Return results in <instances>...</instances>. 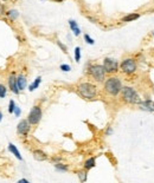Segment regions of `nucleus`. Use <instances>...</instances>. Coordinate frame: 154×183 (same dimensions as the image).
Here are the masks:
<instances>
[{"label":"nucleus","instance_id":"f257e3e1","mask_svg":"<svg viewBox=\"0 0 154 183\" xmlns=\"http://www.w3.org/2000/svg\"><path fill=\"white\" fill-rule=\"evenodd\" d=\"M122 82L119 77L116 76H111L109 77L108 79L104 81V92L108 94L109 96L113 97H116L119 94H121V90H122Z\"/></svg>","mask_w":154,"mask_h":183},{"label":"nucleus","instance_id":"f03ea898","mask_svg":"<svg viewBox=\"0 0 154 183\" xmlns=\"http://www.w3.org/2000/svg\"><path fill=\"white\" fill-rule=\"evenodd\" d=\"M78 94L85 99H94L97 96V86L93 83L84 82L77 86Z\"/></svg>","mask_w":154,"mask_h":183},{"label":"nucleus","instance_id":"7ed1b4c3","mask_svg":"<svg viewBox=\"0 0 154 183\" xmlns=\"http://www.w3.org/2000/svg\"><path fill=\"white\" fill-rule=\"evenodd\" d=\"M121 96H122L123 102H126L127 104H138L139 105L141 103V98H140L139 94L132 86H123L121 90Z\"/></svg>","mask_w":154,"mask_h":183},{"label":"nucleus","instance_id":"20e7f679","mask_svg":"<svg viewBox=\"0 0 154 183\" xmlns=\"http://www.w3.org/2000/svg\"><path fill=\"white\" fill-rule=\"evenodd\" d=\"M88 73L90 74L94 81L97 83H102L106 81V70L103 68V65H100V64H91L88 69Z\"/></svg>","mask_w":154,"mask_h":183},{"label":"nucleus","instance_id":"39448f33","mask_svg":"<svg viewBox=\"0 0 154 183\" xmlns=\"http://www.w3.org/2000/svg\"><path fill=\"white\" fill-rule=\"evenodd\" d=\"M43 117V111H42V108L39 105H34L30 112H29V116H28V121L30 122L31 125H37L38 123L41 122Z\"/></svg>","mask_w":154,"mask_h":183},{"label":"nucleus","instance_id":"423d86ee","mask_svg":"<svg viewBox=\"0 0 154 183\" xmlns=\"http://www.w3.org/2000/svg\"><path fill=\"white\" fill-rule=\"evenodd\" d=\"M120 69L124 74H133L138 69V65L133 58H127L120 64Z\"/></svg>","mask_w":154,"mask_h":183},{"label":"nucleus","instance_id":"0eeeda50","mask_svg":"<svg viewBox=\"0 0 154 183\" xmlns=\"http://www.w3.org/2000/svg\"><path fill=\"white\" fill-rule=\"evenodd\" d=\"M103 68L106 70L107 73L113 74V73H116L120 69V64L118 63V60L111 59V58H106L103 60Z\"/></svg>","mask_w":154,"mask_h":183},{"label":"nucleus","instance_id":"6e6552de","mask_svg":"<svg viewBox=\"0 0 154 183\" xmlns=\"http://www.w3.org/2000/svg\"><path fill=\"white\" fill-rule=\"evenodd\" d=\"M30 130H31V124L28 119H21L17 125V134L20 136L26 137L30 132Z\"/></svg>","mask_w":154,"mask_h":183},{"label":"nucleus","instance_id":"1a4fd4ad","mask_svg":"<svg viewBox=\"0 0 154 183\" xmlns=\"http://www.w3.org/2000/svg\"><path fill=\"white\" fill-rule=\"evenodd\" d=\"M7 83H8V87H10V90H11L14 95H19V94H20V90H19L18 84H17V77L14 76V73H12V74L8 77Z\"/></svg>","mask_w":154,"mask_h":183},{"label":"nucleus","instance_id":"9d476101","mask_svg":"<svg viewBox=\"0 0 154 183\" xmlns=\"http://www.w3.org/2000/svg\"><path fill=\"white\" fill-rule=\"evenodd\" d=\"M140 108L145 110V111H149V112H153L154 111V102L151 100V99H147V100H141V103L139 104Z\"/></svg>","mask_w":154,"mask_h":183},{"label":"nucleus","instance_id":"9b49d317","mask_svg":"<svg viewBox=\"0 0 154 183\" xmlns=\"http://www.w3.org/2000/svg\"><path fill=\"white\" fill-rule=\"evenodd\" d=\"M32 155H33V158H34L36 161L42 162V161L47 160V155H46L43 150H41V149H36V150H33Z\"/></svg>","mask_w":154,"mask_h":183},{"label":"nucleus","instance_id":"f8f14e48","mask_svg":"<svg viewBox=\"0 0 154 183\" xmlns=\"http://www.w3.org/2000/svg\"><path fill=\"white\" fill-rule=\"evenodd\" d=\"M17 84H18V87L20 91L25 90L28 86V79H26V77H25L24 74H19L17 77Z\"/></svg>","mask_w":154,"mask_h":183},{"label":"nucleus","instance_id":"ddd939ff","mask_svg":"<svg viewBox=\"0 0 154 183\" xmlns=\"http://www.w3.org/2000/svg\"><path fill=\"white\" fill-rule=\"evenodd\" d=\"M8 151L11 154H13L16 156V158H18L19 161H23V156L20 155V151L18 150V148L13 144V143H8Z\"/></svg>","mask_w":154,"mask_h":183},{"label":"nucleus","instance_id":"4468645a","mask_svg":"<svg viewBox=\"0 0 154 183\" xmlns=\"http://www.w3.org/2000/svg\"><path fill=\"white\" fill-rule=\"evenodd\" d=\"M139 18H140V13H129V14L122 17L121 21H123V23H131V21L138 20Z\"/></svg>","mask_w":154,"mask_h":183},{"label":"nucleus","instance_id":"2eb2a0df","mask_svg":"<svg viewBox=\"0 0 154 183\" xmlns=\"http://www.w3.org/2000/svg\"><path fill=\"white\" fill-rule=\"evenodd\" d=\"M69 26H70V29H71V31L74 32V34L76 36V37H78L80 34H81V30H80V27H78V25H77V23L75 21V20H69Z\"/></svg>","mask_w":154,"mask_h":183},{"label":"nucleus","instance_id":"dca6fc26","mask_svg":"<svg viewBox=\"0 0 154 183\" xmlns=\"http://www.w3.org/2000/svg\"><path fill=\"white\" fill-rule=\"evenodd\" d=\"M95 165H96V158L95 157H90V158H88L84 162V169H85L87 171L90 170V169H93Z\"/></svg>","mask_w":154,"mask_h":183},{"label":"nucleus","instance_id":"f3484780","mask_svg":"<svg viewBox=\"0 0 154 183\" xmlns=\"http://www.w3.org/2000/svg\"><path fill=\"white\" fill-rule=\"evenodd\" d=\"M6 16L11 19V20H16L18 17H19V12L17 10H10L6 12Z\"/></svg>","mask_w":154,"mask_h":183},{"label":"nucleus","instance_id":"a211bd4d","mask_svg":"<svg viewBox=\"0 0 154 183\" xmlns=\"http://www.w3.org/2000/svg\"><path fill=\"white\" fill-rule=\"evenodd\" d=\"M41 82H42V77H37L36 79H34V82L29 86V91H34L36 89H38V86H39V84H41Z\"/></svg>","mask_w":154,"mask_h":183},{"label":"nucleus","instance_id":"6ab92c4d","mask_svg":"<svg viewBox=\"0 0 154 183\" xmlns=\"http://www.w3.org/2000/svg\"><path fill=\"white\" fill-rule=\"evenodd\" d=\"M55 169H56L57 171H68L69 170V167L67 164H63V163L58 162V163H55Z\"/></svg>","mask_w":154,"mask_h":183},{"label":"nucleus","instance_id":"aec40b11","mask_svg":"<svg viewBox=\"0 0 154 183\" xmlns=\"http://www.w3.org/2000/svg\"><path fill=\"white\" fill-rule=\"evenodd\" d=\"M77 176H78L80 181L81 182H85L87 178H88V174H87V170L84 169V170H80V171H77Z\"/></svg>","mask_w":154,"mask_h":183},{"label":"nucleus","instance_id":"412c9836","mask_svg":"<svg viewBox=\"0 0 154 183\" xmlns=\"http://www.w3.org/2000/svg\"><path fill=\"white\" fill-rule=\"evenodd\" d=\"M80 60H81V47L77 46L75 47V61L80 63Z\"/></svg>","mask_w":154,"mask_h":183},{"label":"nucleus","instance_id":"4be33fe9","mask_svg":"<svg viewBox=\"0 0 154 183\" xmlns=\"http://www.w3.org/2000/svg\"><path fill=\"white\" fill-rule=\"evenodd\" d=\"M7 94V87L4 84H0V98H5Z\"/></svg>","mask_w":154,"mask_h":183},{"label":"nucleus","instance_id":"5701e85b","mask_svg":"<svg viewBox=\"0 0 154 183\" xmlns=\"http://www.w3.org/2000/svg\"><path fill=\"white\" fill-rule=\"evenodd\" d=\"M84 40H85V43L87 44H89V45H94L95 44V40H94V39L90 37V36H89V34H84Z\"/></svg>","mask_w":154,"mask_h":183},{"label":"nucleus","instance_id":"b1692460","mask_svg":"<svg viewBox=\"0 0 154 183\" xmlns=\"http://www.w3.org/2000/svg\"><path fill=\"white\" fill-rule=\"evenodd\" d=\"M14 108H16V102H14L13 99H11V100H10V104H8V113H13Z\"/></svg>","mask_w":154,"mask_h":183},{"label":"nucleus","instance_id":"393cba45","mask_svg":"<svg viewBox=\"0 0 154 183\" xmlns=\"http://www.w3.org/2000/svg\"><path fill=\"white\" fill-rule=\"evenodd\" d=\"M60 70L63 72H69L71 70V66H70V65H68V64H62L60 65Z\"/></svg>","mask_w":154,"mask_h":183},{"label":"nucleus","instance_id":"a878e982","mask_svg":"<svg viewBox=\"0 0 154 183\" xmlns=\"http://www.w3.org/2000/svg\"><path fill=\"white\" fill-rule=\"evenodd\" d=\"M57 45L60 47V50L64 52V53H68V47L65 46V45H64L62 42H59V40H57Z\"/></svg>","mask_w":154,"mask_h":183},{"label":"nucleus","instance_id":"bb28decb","mask_svg":"<svg viewBox=\"0 0 154 183\" xmlns=\"http://www.w3.org/2000/svg\"><path fill=\"white\" fill-rule=\"evenodd\" d=\"M20 113H21L20 108H19V107H16V108H14V111H13V115H14L16 117H19V116H20Z\"/></svg>","mask_w":154,"mask_h":183},{"label":"nucleus","instance_id":"cd10ccee","mask_svg":"<svg viewBox=\"0 0 154 183\" xmlns=\"http://www.w3.org/2000/svg\"><path fill=\"white\" fill-rule=\"evenodd\" d=\"M111 134H113V129H111V126H108V129L106 130V135L109 136V135H111Z\"/></svg>","mask_w":154,"mask_h":183},{"label":"nucleus","instance_id":"c85d7f7f","mask_svg":"<svg viewBox=\"0 0 154 183\" xmlns=\"http://www.w3.org/2000/svg\"><path fill=\"white\" fill-rule=\"evenodd\" d=\"M19 183H29V180H26V178H21V180H19Z\"/></svg>","mask_w":154,"mask_h":183},{"label":"nucleus","instance_id":"c756f323","mask_svg":"<svg viewBox=\"0 0 154 183\" xmlns=\"http://www.w3.org/2000/svg\"><path fill=\"white\" fill-rule=\"evenodd\" d=\"M51 1H55V3H63L64 0H51Z\"/></svg>","mask_w":154,"mask_h":183},{"label":"nucleus","instance_id":"7c9ffc66","mask_svg":"<svg viewBox=\"0 0 154 183\" xmlns=\"http://www.w3.org/2000/svg\"><path fill=\"white\" fill-rule=\"evenodd\" d=\"M3 117H4V115H3V112H1V111H0V122L3 121Z\"/></svg>","mask_w":154,"mask_h":183},{"label":"nucleus","instance_id":"2f4dec72","mask_svg":"<svg viewBox=\"0 0 154 183\" xmlns=\"http://www.w3.org/2000/svg\"><path fill=\"white\" fill-rule=\"evenodd\" d=\"M1 1H7V0H1Z\"/></svg>","mask_w":154,"mask_h":183}]
</instances>
